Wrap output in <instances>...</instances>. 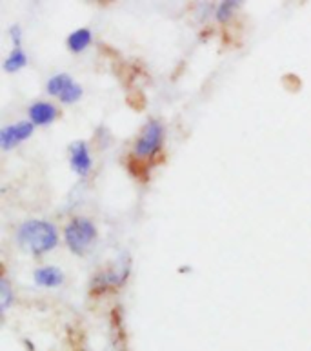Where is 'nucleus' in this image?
<instances>
[{"label":"nucleus","mask_w":311,"mask_h":351,"mask_svg":"<svg viewBox=\"0 0 311 351\" xmlns=\"http://www.w3.org/2000/svg\"><path fill=\"white\" fill-rule=\"evenodd\" d=\"M16 239L24 250L42 255L57 247L58 230L48 220H27L16 231Z\"/></svg>","instance_id":"nucleus-1"},{"label":"nucleus","mask_w":311,"mask_h":351,"mask_svg":"<svg viewBox=\"0 0 311 351\" xmlns=\"http://www.w3.org/2000/svg\"><path fill=\"white\" fill-rule=\"evenodd\" d=\"M97 226L90 219H73L64 230V241L77 255H86L97 241Z\"/></svg>","instance_id":"nucleus-2"},{"label":"nucleus","mask_w":311,"mask_h":351,"mask_svg":"<svg viewBox=\"0 0 311 351\" xmlns=\"http://www.w3.org/2000/svg\"><path fill=\"white\" fill-rule=\"evenodd\" d=\"M164 141V126L158 121H149L146 126H144L142 133L135 142V147H133V153L137 158H144L148 160L153 155H157L158 149L162 147Z\"/></svg>","instance_id":"nucleus-3"},{"label":"nucleus","mask_w":311,"mask_h":351,"mask_svg":"<svg viewBox=\"0 0 311 351\" xmlns=\"http://www.w3.org/2000/svg\"><path fill=\"white\" fill-rule=\"evenodd\" d=\"M46 88H48L49 95L57 97L64 104H75V102H79L82 99V93H84L82 86L77 84L68 73L53 75L51 79L48 80Z\"/></svg>","instance_id":"nucleus-4"},{"label":"nucleus","mask_w":311,"mask_h":351,"mask_svg":"<svg viewBox=\"0 0 311 351\" xmlns=\"http://www.w3.org/2000/svg\"><path fill=\"white\" fill-rule=\"evenodd\" d=\"M35 132V124L32 121H22L16 124H10L0 130V147L4 152H10L15 146L27 141Z\"/></svg>","instance_id":"nucleus-5"},{"label":"nucleus","mask_w":311,"mask_h":351,"mask_svg":"<svg viewBox=\"0 0 311 351\" xmlns=\"http://www.w3.org/2000/svg\"><path fill=\"white\" fill-rule=\"evenodd\" d=\"M69 164L75 173L80 177H88L93 168V160H91L90 149L84 141H77L69 146Z\"/></svg>","instance_id":"nucleus-6"},{"label":"nucleus","mask_w":311,"mask_h":351,"mask_svg":"<svg viewBox=\"0 0 311 351\" xmlns=\"http://www.w3.org/2000/svg\"><path fill=\"white\" fill-rule=\"evenodd\" d=\"M58 115L57 106H53L51 102H44L38 100L35 104L29 106V121L35 126H49Z\"/></svg>","instance_id":"nucleus-7"},{"label":"nucleus","mask_w":311,"mask_h":351,"mask_svg":"<svg viewBox=\"0 0 311 351\" xmlns=\"http://www.w3.org/2000/svg\"><path fill=\"white\" fill-rule=\"evenodd\" d=\"M33 280L40 288H58L64 282V273L55 266H44L35 269Z\"/></svg>","instance_id":"nucleus-8"},{"label":"nucleus","mask_w":311,"mask_h":351,"mask_svg":"<svg viewBox=\"0 0 311 351\" xmlns=\"http://www.w3.org/2000/svg\"><path fill=\"white\" fill-rule=\"evenodd\" d=\"M91 40H93V33H91V29H88V27H79V29H75V32L68 37L69 51L82 53L86 47L90 46Z\"/></svg>","instance_id":"nucleus-9"},{"label":"nucleus","mask_w":311,"mask_h":351,"mask_svg":"<svg viewBox=\"0 0 311 351\" xmlns=\"http://www.w3.org/2000/svg\"><path fill=\"white\" fill-rule=\"evenodd\" d=\"M27 64V55L22 47H13V51L8 55L4 62V69L10 71V73H15V71H21L24 66Z\"/></svg>","instance_id":"nucleus-10"},{"label":"nucleus","mask_w":311,"mask_h":351,"mask_svg":"<svg viewBox=\"0 0 311 351\" xmlns=\"http://www.w3.org/2000/svg\"><path fill=\"white\" fill-rule=\"evenodd\" d=\"M11 302H13V291H11L8 278H2L0 280V308H2V311L10 308Z\"/></svg>","instance_id":"nucleus-11"},{"label":"nucleus","mask_w":311,"mask_h":351,"mask_svg":"<svg viewBox=\"0 0 311 351\" xmlns=\"http://www.w3.org/2000/svg\"><path fill=\"white\" fill-rule=\"evenodd\" d=\"M238 4H240V2H232V0H226V2L219 4V10H216V19H219L221 22L229 21L233 15V11L238 8Z\"/></svg>","instance_id":"nucleus-12"},{"label":"nucleus","mask_w":311,"mask_h":351,"mask_svg":"<svg viewBox=\"0 0 311 351\" xmlns=\"http://www.w3.org/2000/svg\"><path fill=\"white\" fill-rule=\"evenodd\" d=\"M11 40H13V47H22V29L21 26H13L10 29Z\"/></svg>","instance_id":"nucleus-13"}]
</instances>
